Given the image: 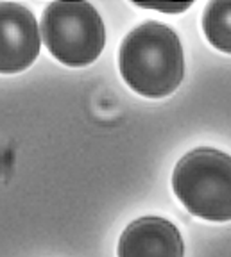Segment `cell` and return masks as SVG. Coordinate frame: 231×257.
<instances>
[{
    "label": "cell",
    "instance_id": "cell-1",
    "mask_svg": "<svg viewBox=\"0 0 231 257\" xmlns=\"http://www.w3.org/2000/svg\"><path fill=\"white\" fill-rule=\"evenodd\" d=\"M122 79L147 98H163L181 84L185 56L178 34L158 22H145L124 38L118 54Z\"/></svg>",
    "mask_w": 231,
    "mask_h": 257
},
{
    "label": "cell",
    "instance_id": "cell-2",
    "mask_svg": "<svg viewBox=\"0 0 231 257\" xmlns=\"http://www.w3.org/2000/svg\"><path fill=\"white\" fill-rule=\"evenodd\" d=\"M172 189L188 213L208 221H231V156L195 149L179 159Z\"/></svg>",
    "mask_w": 231,
    "mask_h": 257
},
{
    "label": "cell",
    "instance_id": "cell-3",
    "mask_svg": "<svg viewBox=\"0 0 231 257\" xmlns=\"http://www.w3.org/2000/svg\"><path fill=\"white\" fill-rule=\"evenodd\" d=\"M41 34L49 52L66 66L92 64L106 43L99 11L88 2H52L41 18Z\"/></svg>",
    "mask_w": 231,
    "mask_h": 257
},
{
    "label": "cell",
    "instance_id": "cell-4",
    "mask_svg": "<svg viewBox=\"0 0 231 257\" xmlns=\"http://www.w3.org/2000/svg\"><path fill=\"white\" fill-rule=\"evenodd\" d=\"M40 27L25 6L0 2V73H18L36 61Z\"/></svg>",
    "mask_w": 231,
    "mask_h": 257
},
{
    "label": "cell",
    "instance_id": "cell-5",
    "mask_svg": "<svg viewBox=\"0 0 231 257\" xmlns=\"http://www.w3.org/2000/svg\"><path fill=\"white\" fill-rule=\"evenodd\" d=\"M117 253L118 257H185V243L172 221L145 216L122 232Z\"/></svg>",
    "mask_w": 231,
    "mask_h": 257
},
{
    "label": "cell",
    "instance_id": "cell-6",
    "mask_svg": "<svg viewBox=\"0 0 231 257\" xmlns=\"http://www.w3.org/2000/svg\"><path fill=\"white\" fill-rule=\"evenodd\" d=\"M203 31L211 47L231 54V0H213L204 8Z\"/></svg>",
    "mask_w": 231,
    "mask_h": 257
},
{
    "label": "cell",
    "instance_id": "cell-7",
    "mask_svg": "<svg viewBox=\"0 0 231 257\" xmlns=\"http://www.w3.org/2000/svg\"><path fill=\"white\" fill-rule=\"evenodd\" d=\"M142 8H150V9H162V11H174V13H179V11H185V9L190 8V4H178V6H158V4H152V6H143Z\"/></svg>",
    "mask_w": 231,
    "mask_h": 257
}]
</instances>
